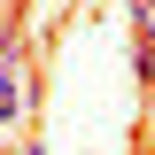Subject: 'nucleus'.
<instances>
[{
	"mask_svg": "<svg viewBox=\"0 0 155 155\" xmlns=\"http://www.w3.org/2000/svg\"><path fill=\"white\" fill-rule=\"evenodd\" d=\"M140 85H155V47H140Z\"/></svg>",
	"mask_w": 155,
	"mask_h": 155,
	"instance_id": "7ed1b4c3",
	"label": "nucleus"
},
{
	"mask_svg": "<svg viewBox=\"0 0 155 155\" xmlns=\"http://www.w3.org/2000/svg\"><path fill=\"white\" fill-rule=\"evenodd\" d=\"M23 116V85H16V39L0 31V124Z\"/></svg>",
	"mask_w": 155,
	"mask_h": 155,
	"instance_id": "f257e3e1",
	"label": "nucleus"
},
{
	"mask_svg": "<svg viewBox=\"0 0 155 155\" xmlns=\"http://www.w3.org/2000/svg\"><path fill=\"white\" fill-rule=\"evenodd\" d=\"M132 31H140V47H155V0H132Z\"/></svg>",
	"mask_w": 155,
	"mask_h": 155,
	"instance_id": "f03ea898",
	"label": "nucleus"
},
{
	"mask_svg": "<svg viewBox=\"0 0 155 155\" xmlns=\"http://www.w3.org/2000/svg\"><path fill=\"white\" fill-rule=\"evenodd\" d=\"M23 155H39V147H23Z\"/></svg>",
	"mask_w": 155,
	"mask_h": 155,
	"instance_id": "20e7f679",
	"label": "nucleus"
}]
</instances>
